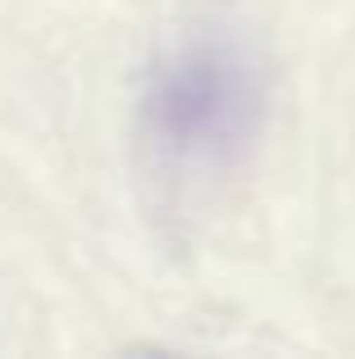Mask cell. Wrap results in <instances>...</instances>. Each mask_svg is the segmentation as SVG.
Masks as SVG:
<instances>
[{
  "label": "cell",
  "mask_w": 355,
  "mask_h": 359,
  "mask_svg": "<svg viewBox=\"0 0 355 359\" xmlns=\"http://www.w3.org/2000/svg\"><path fill=\"white\" fill-rule=\"evenodd\" d=\"M250 91L237 60L219 46H187L155 69L146 96V128L164 159L201 164L219 159L246 128Z\"/></svg>",
  "instance_id": "obj_1"
}]
</instances>
